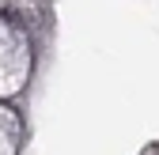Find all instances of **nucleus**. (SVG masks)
Wrapping results in <instances>:
<instances>
[{"instance_id":"obj_1","label":"nucleus","mask_w":159,"mask_h":155,"mask_svg":"<svg viewBox=\"0 0 159 155\" xmlns=\"http://www.w3.org/2000/svg\"><path fill=\"white\" fill-rule=\"evenodd\" d=\"M27 72V49H23V38L15 30L0 27V95L4 91H15L19 80Z\"/></svg>"},{"instance_id":"obj_2","label":"nucleus","mask_w":159,"mask_h":155,"mask_svg":"<svg viewBox=\"0 0 159 155\" xmlns=\"http://www.w3.org/2000/svg\"><path fill=\"white\" fill-rule=\"evenodd\" d=\"M15 151V121L0 110V155H11Z\"/></svg>"}]
</instances>
